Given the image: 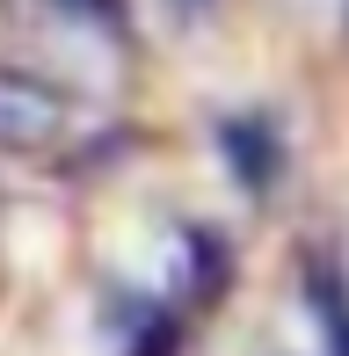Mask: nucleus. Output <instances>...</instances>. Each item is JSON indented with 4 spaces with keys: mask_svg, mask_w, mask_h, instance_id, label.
<instances>
[{
    "mask_svg": "<svg viewBox=\"0 0 349 356\" xmlns=\"http://www.w3.org/2000/svg\"><path fill=\"white\" fill-rule=\"evenodd\" d=\"M109 334L117 356H174V313L161 291H109Z\"/></svg>",
    "mask_w": 349,
    "mask_h": 356,
    "instance_id": "obj_2",
    "label": "nucleus"
},
{
    "mask_svg": "<svg viewBox=\"0 0 349 356\" xmlns=\"http://www.w3.org/2000/svg\"><path fill=\"white\" fill-rule=\"evenodd\" d=\"M66 138V95L29 73H0V153H51Z\"/></svg>",
    "mask_w": 349,
    "mask_h": 356,
    "instance_id": "obj_1",
    "label": "nucleus"
},
{
    "mask_svg": "<svg viewBox=\"0 0 349 356\" xmlns=\"http://www.w3.org/2000/svg\"><path fill=\"white\" fill-rule=\"evenodd\" d=\"M174 15H182V22H204V15H211V0H168Z\"/></svg>",
    "mask_w": 349,
    "mask_h": 356,
    "instance_id": "obj_6",
    "label": "nucleus"
},
{
    "mask_svg": "<svg viewBox=\"0 0 349 356\" xmlns=\"http://www.w3.org/2000/svg\"><path fill=\"white\" fill-rule=\"evenodd\" d=\"M58 15H81V22H117V0H51Z\"/></svg>",
    "mask_w": 349,
    "mask_h": 356,
    "instance_id": "obj_5",
    "label": "nucleus"
},
{
    "mask_svg": "<svg viewBox=\"0 0 349 356\" xmlns=\"http://www.w3.org/2000/svg\"><path fill=\"white\" fill-rule=\"evenodd\" d=\"M218 153H226V168L241 175V189H255V197L277 182V168H284V138H277V124L255 117V109H241V117L218 124Z\"/></svg>",
    "mask_w": 349,
    "mask_h": 356,
    "instance_id": "obj_3",
    "label": "nucleus"
},
{
    "mask_svg": "<svg viewBox=\"0 0 349 356\" xmlns=\"http://www.w3.org/2000/svg\"><path fill=\"white\" fill-rule=\"evenodd\" d=\"M306 313L320 320L327 356H349V277L320 254H306Z\"/></svg>",
    "mask_w": 349,
    "mask_h": 356,
    "instance_id": "obj_4",
    "label": "nucleus"
}]
</instances>
